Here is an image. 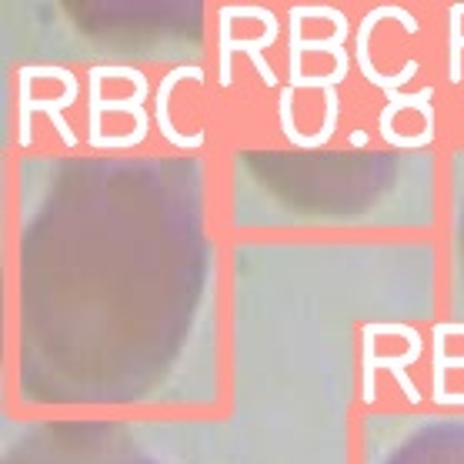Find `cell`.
I'll return each mask as SVG.
<instances>
[{"instance_id":"1","label":"cell","mask_w":464,"mask_h":464,"mask_svg":"<svg viewBox=\"0 0 464 464\" xmlns=\"http://www.w3.org/2000/svg\"><path fill=\"white\" fill-rule=\"evenodd\" d=\"M218 53H221V77L218 84L231 87L234 74H231V57L237 51L247 53L254 61V67L261 71L264 84L277 87V74L275 67L264 61V47H271L277 41V14L267 11V7H224V14H218Z\"/></svg>"},{"instance_id":"2","label":"cell","mask_w":464,"mask_h":464,"mask_svg":"<svg viewBox=\"0 0 464 464\" xmlns=\"http://www.w3.org/2000/svg\"><path fill=\"white\" fill-rule=\"evenodd\" d=\"M31 87H34V74L27 67H21V71H17V144H21V148H31L34 144L31 117L37 114V111H44V114L51 117V124L57 127V134H61L63 144H67V148H77V134L71 130V124L63 121V107H71L77 101V84H67L63 94L53 97V101H37V97L31 94Z\"/></svg>"},{"instance_id":"3","label":"cell","mask_w":464,"mask_h":464,"mask_svg":"<svg viewBox=\"0 0 464 464\" xmlns=\"http://www.w3.org/2000/svg\"><path fill=\"white\" fill-rule=\"evenodd\" d=\"M361 338H364V351H361V378H364V391H361V398H364L368 404H374V394H378V388H374V371L391 368V371H398L394 378H398V384L404 388L408 401H421V391L414 388L411 378H408V368L421 358V348H424L421 334H418V338H411V348H408V354H404V358H378V354H374V344H371V341H374V334H371L368 327H361Z\"/></svg>"},{"instance_id":"4","label":"cell","mask_w":464,"mask_h":464,"mask_svg":"<svg viewBox=\"0 0 464 464\" xmlns=\"http://www.w3.org/2000/svg\"><path fill=\"white\" fill-rule=\"evenodd\" d=\"M150 94V81L138 71V77H134V94L130 97H104V91H101V81H94L91 77V134L87 138H101L104 130H101V117H104V111H127V114H134V121H138V127H134V138L144 144V138H148V114H144V101H148Z\"/></svg>"},{"instance_id":"5","label":"cell","mask_w":464,"mask_h":464,"mask_svg":"<svg viewBox=\"0 0 464 464\" xmlns=\"http://www.w3.org/2000/svg\"><path fill=\"white\" fill-rule=\"evenodd\" d=\"M198 81L201 84L204 81V67H174V71H168V74L160 77V87H158V107H154V117H158V127L160 134H164V140H170L174 148L188 150V148H204V140H208V134H204V127H198L194 134H180L178 127H174V121H170V94H174V87L180 84V81Z\"/></svg>"},{"instance_id":"6","label":"cell","mask_w":464,"mask_h":464,"mask_svg":"<svg viewBox=\"0 0 464 464\" xmlns=\"http://www.w3.org/2000/svg\"><path fill=\"white\" fill-rule=\"evenodd\" d=\"M451 27H448V34H451V84L458 87L464 81V67H461V51H464V31H461V7L454 4L451 11Z\"/></svg>"},{"instance_id":"7","label":"cell","mask_w":464,"mask_h":464,"mask_svg":"<svg viewBox=\"0 0 464 464\" xmlns=\"http://www.w3.org/2000/svg\"><path fill=\"white\" fill-rule=\"evenodd\" d=\"M368 134H364V130H354V134H351V144H354V148H364V144H368Z\"/></svg>"}]
</instances>
